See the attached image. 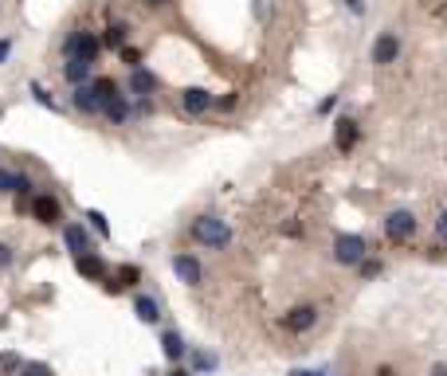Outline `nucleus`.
I'll use <instances>...</instances> for the list:
<instances>
[{"label":"nucleus","instance_id":"obj_1","mask_svg":"<svg viewBox=\"0 0 447 376\" xmlns=\"http://www.w3.org/2000/svg\"><path fill=\"white\" fill-rule=\"evenodd\" d=\"M192 239H197L200 247L224 251L232 243V228L220 216H200V219H192Z\"/></svg>","mask_w":447,"mask_h":376},{"label":"nucleus","instance_id":"obj_2","mask_svg":"<svg viewBox=\"0 0 447 376\" xmlns=\"http://www.w3.org/2000/svg\"><path fill=\"white\" fill-rule=\"evenodd\" d=\"M334 259H338L341 267H361L369 259V243L361 236H338L334 239Z\"/></svg>","mask_w":447,"mask_h":376},{"label":"nucleus","instance_id":"obj_3","mask_svg":"<svg viewBox=\"0 0 447 376\" xmlns=\"http://www.w3.org/2000/svg\"><path fill=\"white\" fill-rule=\"evenodd\" d=\"M63 55H67V59L94 63L99 59V36H94V31H71L67 43H63Z\"/></svg>","mask_w":447,"mask_h":376},{"label":"nucleus","instance_id":"obj_4","mask_svg":"<svg viewBox=\"0 0 447 376\" xmlns=\"http://www.w3.org/2000/svg\"><path fill=\"white\" fill-rule=\"evenodd\" d=\"M416 216H412V212L408 208H397V212H388L385 216V236L392 239V243H408V239L416 236Z\"/></svg>","mask_w":447,"mask_h":376},{"label":"nucleus","instance_id":"obj_5","mask_svg":"<svg viewBox=\"0 0 447 376\" xmlns=\"http://www.w3.org/2000/svg\"><path fill=\"white\" fill-rule=\"evenodd\" d=\"M283 326H287L290 333H306V329L318 326V310L314 306H295L287 317H283Z\"/></svg>","mask_w":447,"mask_h":376},{"label":"nucleus","instance_id":"obj_6","mask_svg":"<svg viewBox=\"0 0 447 376\" xmlns=\"http://www.w3.org/2000/svg\"><path fill=\"white\" fill-rule=\"evenodd\" d=\"M31 216L51 228V224H59L63 219V208H59V200L55 196H31Z\"/></svg>","mask_w":447,"mask_h":376},{"label":"nucleus","instance_id":"obj_7","mask_svg":"<svg viewBox=\"0 0 447 376\" xmlns=\"http://www.w3.org/2000/svg\"><path fill=\"white\" fill-rule=\"evenodd\" d=\"M157 87H161V82H157V75H153V71H146V67H134V71H129V94L149 99Z\"/></svg>","mask_w":447,"mask_h":376},{"label":"nucleus","instance_id":"obj_8","mask_svg":"<svg viewBox=\"0 0 447 376\" xmlns=\"http://www.w3.org/2000/svg\"><path fill=\"white\" fill-rule=\"evenodd\" d=\"M173 275H177L185 287H197L204 270H200V263H197L192 255H173Z\"/></svg>","mask_w":447,"mask_h":376},{"label":"nucleus","instance_id":"obj_9","mask_svg":"<svg viewBox=\"0 0 447 376\" xmlns=\"http://www.w3.org/2000/svg\"><path fill=\"white\" fill-rule=\"evenodd\" d=\"M357 138H361L357 122H353V118H341L338 129H334V145H338V153H349V149L357 145Z\"/></svg>","mask_w":447,"mask_h":376},{"label":"nucleus","instance_id":"obj_10","mask_svg":"<svg viewBox=\"0 0 447 376\" xmlns=\"http://www.w3.org/2000/svg\"><path fill=\"white\" fill-rule=\"evenodd\" d=\"M63 243H67V251H71L75 259L90 251V236L79 228V224H67V228H63Z\"/></svg>","mask_w":447,"mask_h":376},{"label":"nucleus","instance_id":"obj_11","mask_svg":"<svg viewBox=\"0 0 447 376\" xmlns=\"http://www.w3.org/2000/svg\"><path fill=\"white\" fill-rule=\"evenodd\" d=\"M75 267H79V275L83 278H90V282H102V278H106V263H102V255H79L75 259Z\"/></svg>","mask_w":447,"mask_h":376},{"label":"nucleus","instance_id":"obj_12","mask_svg":"<svg viewBox=\"0 0 447 376\" xmlns=\"http://www.w3.org/2000/svg\"><path fill=\"white\" fill-rule=\"evenodd\" d=\"M90 71H94V63H87V59H67V63H63V79H67L71 87H87Z\"/></svg>","mask_w":447,"mask_h":376},{"label":"nucleus","instance_id":"obj_13","mask_svg":"<svg viewBox=\"0 0 447 376\" xmlns=\"http://www.w3.org/2000/svg\"><path fill=\"white\" fill-rule=\"evenodd\" d=\"M134 314L146 321V326H157L161 321V306H157V298H149V294H138L134 298Z\"/></svg>","mask_w":447,"mask_h":376},{"label":"nucleus","instance_id":"obj_14","mask_svg":"<svg viewBox=\"0 0 447 376\" xmlns=\"http://www.w3.org/2000/svg\"><path fill=\"white\" fill-rule=\"evenodd\" d=\"M161 353H165V361H173V365H177L180 356L189 353V349H185V337L173 333V329H165V333H161Z\"/></svg>","mask_w":447,"mask_h":376},{"label":"nucleus","instance_id":"obj_15","mask_svg":"<svg viewBox=\"0 0 447 376\" xmlns=\"http://www.w3.org/2000/svg\"><path fill=\"white\" fill-rule=\"evenodd\" d=\"M71 102H75V110H79V114H102V106H99V94H94L90 87H75Z\"/></svg>","mask_w":447,"mask_h":376},{"label":"nucleus","instance_id":"obj_16","mask_svg":"<svg viewBox=\"0 0 447 376\" xmlns=\"http://www.w3.org/2000/svg\"><path fill=\"white\" fill-rule=\"evenodd\" d=\"M400 55V40L397 36H381L377 43H373V63H392Z\"/></svg>","mask_w":447,"mask_h":376},{"label":"nucleus","instance_id":"obj_17","mask_svg":"<svg viewBox=\"0 0 447 376\" xmlns=\"http://www.w3.org/2000/svg\"><path fill=\"white\" fill-rule=\"evenodd\" d=\"M180 102H185V110H189V114H200V110H208V106H212L208 90H200V87H189L185 94H180Z\"/></svg>","mask_w":447,"mask_h":376},{"label":"nucleus","instance_id":"obj_18","mask_svg":"<svg viewBox=\"0 0 447 376\" xmlns=\"http://www.w3.org/2000/svg\"><path fill=\"white\" fill-rule=\"evenodd\" d=\"M102 114H106L110 122H126V118H129V102H126V94H118V99L102 102Z\"/></svg>","mask_w":447,"mask_h":376},{"label":"nucleus","instance_id":"obj_19","mask_svg":"<svg viewBox=\"0 0 447 376\" xmlns=\"http://www.w3.org/2000/svg\"><path fill=\"white\" fill-rule=\"evenodd\" d=\"M90 90L99 94V106H102V102H110V99H118V87H114V79H94V82H90Z\"/></svg>","mask_w":447,"mask_h":376},{"label":"nucleus","instance_id":"obj_20","mask_svg":"<svg viewBox=\"0 0 447 376\" xmlns=\"http://www.w3.org/2000/svg\"><path fill=\"white\" fill-rule=\"evenodd\" d=\"M87 219H90V228L99 231V236H102V239H106V236H110V224H106V216H102V212H99V208H90V212H87Z\"/></svg>","mask_w":447,"mask_h":376},{"label":"nucleus","instance_id":"obj_21","mask_svg":"<svg viewBox=\"0 0 447 376\" xmlns=\"http://www.w3.org/2000/svg\"><path fill=\"white\" fill-rule=\"evenodd\" d=\"M138 278H141V270H138V267H129V263H126V267H118V278H114V282H118V287H134Z\"/></svg>","mask_w":447,"mask_h":376},{"label":"nucleus","instance_id":"obj_22","mask_svg":"<svg viewBox=\"0 0 447 376\" xmlns=\"http://www.w3.org/2000/svg\"><path fill=\"white\" fill-rule=\"evenodd\" d=\"M208 368H216V361H212L208 353H200V356H192V373H208Z\"/></svg>","mask_w":447,"mask_h":376},{"label":"nucleus","instance_id":"obj_23","mask_svg":"<svg viewBox=\"0 0 447 376\" xmlns=\"http://www.w3.org/2000/svg\"><path fill=\"white\" fill-rule=\"evenodd\" d=\"M122 59H126V67L134 71V67H141V63H138V59H141V51H138V48H122Z\"/></svg>","mask_w":447,"mask_h":376},{"label":"nucleus","instance_id":"obj_24","mask_svg":"<svg viewBox=\"0 0 447 376\" xmlns=\"http://www.w3.org/2000/svg\"><path fill=\"white\" fill-rule=\"evenodd\" d=\"M20 373H24V376H55V373H51L48 365H36V361H31V365H24Z\"/></svg>","mask_w":447,"mask_h":376},{"label":"nucleus","instance_id":"obj_25","mask_svg":"<svg viewBox=\"0 0 447 376\" xmlns=\"http://www.w3.org/2000/svg\"><path fill=\"white\" fill-rule=\"evenodd\" d=\"M381 275V263L377 259H365V263H361V278H377Z\"/></svg>","mask_w":447,"mask_h":376},{"label":"nucleus","instance_id":"obj_26","mask_svg":"<svg viewBox=\"0 0 447 376\" xmlns=\"http://www.w3.org/2000/svg\"><path fill=\"white\" fill-rule=\"evenodd\" d=\"M12 188H16V173L0 168V192H12Z\"/></svg>","mask_w":447,"mask_h":376},{"label":"nucleus","instance_id":"obj_27","mask_svg":"<svg viewBox=\"0 0 447 376\" xmlns=\"http://www.w3.org/2000/svg\"><path fill=\"white\" fill-rule=\"evenodd\" d=\"M0 368H24V361L16 353H0Z\"/></svg>","mask_w":447,"mask_h":376},{"label":"nucleus","instance_id":"obj_28","mask_svg":"<svg viewBox=\"0 0 447 376\" xmlns=\"http://www.w3.org/2000/svg\"><path fill=\"white\" fill-rule=\"evenodd\" d=\"M31 94H36V102H43L48 110H55V102H51V94H48L43 87H36V82H31Z\"/></svg>","mask_w":447,"mask_h":376},{"label":"nucleus","instance_id":"obj_29","mask_svg":"<svg viewBox=\"0 0 447 376\" xmlns=\"http://www.w3.org/2000/svg\"><path fill=\"white\" fill-rule=\"evenodd\" d=\"M122 40H126V28H110L106 31V43H114V48H122Z\"/></svg>","mask_w":447,"mask_h":376},{"label":"nucleus","instance_id":"obj_30","mask_svg":"<svg viewBox=\"0 0 447 376\" xmlns=\"http://www.w3.org/2000/svg\"><path fill=\"white\" fill-rule=\"evenodd\" d=\"M16 196H31V180L28 177H16V188H12Z\"/></svg>","mask_w":447,"mask_h":376},{"label":"nucleus","instance_id":"obj_31","mask_svg":"<svg viewBox=\"0 0 447 376\" xmlns=\"http://www.w3.org/2000/svg\"><path fill=\"white\" fill-rule=\"evenodd\" d=\"M436 236H439V239H444V243H447V208L439 212V219H436Z\"/></svg>","mask_w":447,"mask_h":376},{"label":"nucleus","instance_id":"obj_32","mask_svg":"<svg viewBox=\"0 0 447 376\" xmlns=\"http://www.w3.org/2000/svg\"><path fill=\"white\" fill-rule=\"evenodd\" d=\"M4 267H12V247H8V243H0V270H4Z\"/></svg>","mask_w":447,"mask_h":376},{"label":"nucleus","instance_id":"obj_33","mask_svg":"<svg viewBox=\"0 0 447 376\" xmlns=\"http://www.w3.org/2000/svg\"><path fill=\"white\" fill-rule=\"evenodd\" d=\"M8 55H12V43H8V40H0V63L8 59Z\"/></svg>","mask_w":447,"mask_h":376},{"label":"nucleus","instance_id":"obj_34","mask_svg":"<svg viewBox=\"0 0 447 376\" xmlns=\"http://www.w3.org/2000/svg\"><path fill=\"white\" fill-rule=\"evenodd\" d=\"M346 8H353V12L361 16V12H365V4H361V0H346Z\"/></svg>","mask_w":447,"mask_h":376},{"label":"nucleus","instance_id":"obj_35","mask_svg":"<svg viewBox=\"0 0 447 376\" xmlns=\"http://www.w3.org/2000/svg\"><path fill=\"white\" fill-rule=\"evenodd\" d=\"M432 376H447V365L439 361V365H432Z\"/></svg>","mask_w":447,"mask_h":376},{"label":"nucleus","instance_id":"obj_36","mask_svg":"<svg viewBox=\"0 0 447 376\" xmlns=\"http://www.w3.org/2000/svg\"><path fill=\"white\" fill-rule=\"evenodd\" d=\"M377 376H397V368H388V365H381V368H377Z\"/></svg>","mask_w":447,"mask_h":376},{"label":"nucleus","instance_id":"obj_37","mask_svg":"<svg viewBox=\"0 0 447 376\" xmlns=\"http://www.w3.org/2000/svg\"><path fill=\"white\" fill-rule=\"evenodd\" d=\"M169 376H197V373H189V368H173Z\"/></svg>","mask_w":447,"mask_h":376},{"label":"nucleus","instance_id":"obj_38","mask_svg":"<svg viewBox=\"0 0 447 376\" xmlns=\"http://www.w3.org/2000/svg\"><path fill=\"white\" fill-rule=\"evenodd\" d=\"M290 376H314V373H306V368H295V373H290Z\"/></svg>","mask_w":447,"mask_h":376},{"label":"nucleus","instance_id":"obj_39","mask_svg":"<svg viewBox=\"0 0 447 376\" xmlns=\"http://www.w3.org/2000/svg\"><path fill=\"white\" fill-rule=\"evenodd\" d=\"M146 4H149V8H157V4H165V0H146Z\"/></svg>","mask_w":447,"mask_h":376},{"label":"nucleus","instance_id":"obj_40","mask_svg":"<svg viewBox=\"0 0 447 376\" xmlns=\"http://www.w3.org/2000/svg\"><path fill=\"white\" fill-rule=\"evenodd\" d=\"M314 376H326V373H314Z\"/></svg>","mask_w":447,"mask_h":376}]
</instances>
